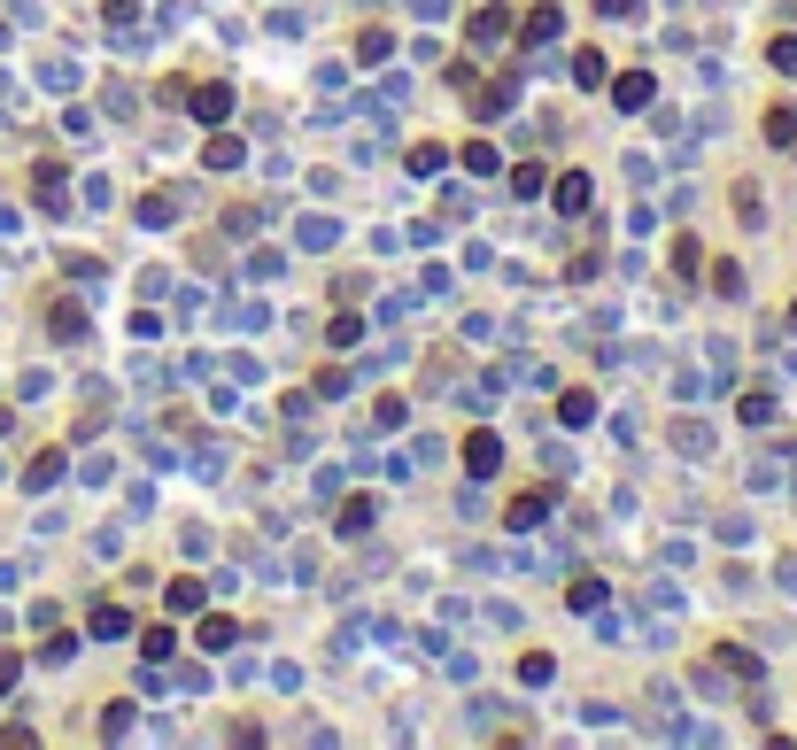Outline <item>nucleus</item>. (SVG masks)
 Here are the masks:
<instances>
[{
    "instance_id": "obj_2",
    "label": "nucleus",
    "mask_w": 797,
    "mask_h": 750,
    "mask_svg": "<svg viewBox=\"0 0 797 750\" xmlns=\"http://www.w3.org/2000/svg\"><path fill=\"white\" fill-rule=\"evenodd\" d=\"M194 116H202V124H225V116H233V86H194Z\"/></svg>"
},
{
    "instance_id": "obj_4",
    "label": "nucleus",
    "mask_w": 797,
    "mask_h": 750,
    "mask_svg": "<svg viewBox=\"0 0 797 750\" xmlns=\"http://www.w3.org/2000/svg\"><path fill=\"white\" fill-rule=\"evenodd\" d=\"M503 31H511V16H503V8H480L473 16V47H503Z\"/></svg>"
},
{
    "instance_id": "obj_9",
    "label": "nucleus",
    "mask_w": 797,
    "mask_h": 750,
    "mask_svg": "<svg viewBox=\"0 0 797 750\" xmlns=\"http://www.w3.org/2000/svg\"><path fill=\"white\" fill-rule=\"evenodd\" d=\"M643 101H650V78H643V70H635V78H620V109H643Z\"/></svg>"
},
{
    "instance_id": "obj_1",
    "label": "nucleus",
    "mask_w": 797,
    "mask_h": 750,
    "mask_svg": "<svg viewBox=\"0 0 797 750\" xmlns=\"http://www.w3.org/2000/svg\"><path fill=\"white\" fill-rule=\"evenodd\" d=\"M496 464H503V441H496V433H473V441H465V472H473V480H488Z\"/></svg>"
},
{
    "instance_id": "obj_6",
    "label": "nucleus",
    "mask_w": 797,
    "mask_h": 750,
    "mask_svg": "<svg viewBox=\"0 0 797 750\" xmlns=\"http://www.w3.org/2000/svg\"><path fill=\"white\" fill-rule=\"evenodd\" d=\"M558 209H565V217H581V209H589V178H565V186H558Z\"/></svg>"
},
{
    "instance_id": "obj_8",
    "label": "nucleus",
    "mask_w": 797,
    "mask_h": 750,
    "mask_svg": "<svg viewBox=\"0 0 797 750\" xmlns=\"http://www.w3.org/2000/svg\"><path fill=\"white\" fill-rule=\"evenodd\" d=\"M364 526H372V503H364V495H356V503H341V534H364Z\"/></svg>"
},
{
    "instance_id": "obj_3",
    "label": "nucleus",
    "mask_w": 797,
    "mask_h": 750,
    "mask_svg": "<svg viewBox=\"0 0 797 750\" xmlns=\"http://www.w3.org/2000/svg\"><path fill=\"white\" fill-rule=\"evenodd\" d=\"M240 155H248V147H240L233 132H217V140L202 147V163H209V171H240Z\"/></svg>"
},
{
    "instance_id": "obj_11",
    "label": "nucleus",
    "mask_w": 797,
    "mask_h": 750,
    "mask_svg": "<svg viewBox=\"0 0 797 750\" xmlns=\"http://www.w3.org/2000/svg\"><path fill=\"white\" fill-rule=\"evenodd\" d=\"M596 8H604V16H627V8H635V0H596Z\"/></svg>"
},
{
    "instance_id": "obj_5",
    "label": "nucleus",
    "mask_w": 797,
    "mask_h": 750,
    "mask_svg": "<svg viewBox=\"0 0 797 750\" xmlns=\"http://www.w3.org/2000/svg\"><path fill=\"white\" fill-rule=\"evenodd\" d=\"M558 31H565L558 8H534V16H527V39H534V47H542V39H558Z\"/></svg>"
},
{
    "instance_id": "obj_10",
    "label": "nucleus",
    "mask_w": 797,
    "mask_h": 750,
    "mask_svg": "<svg viewBox=\"0 0 797 750\" xmlns=\"http://www.w3.org/2000/svg\"><path fill=\"white\" fill-rule=\"evenodd\" d=\"M233 642V619H202V650H225Z\"/></svg>"
},
{
    "instance_id": "obj_7",
    "label": "nucleus",
    "mask_w": 797,
    "mask_h": 750,
    "mask_svg": "<svg viewBox=\"0 0 797 750\" xmlns=\"http://www.w3.org/2000/svg\"><path fill=\"white\" fill-rule=\"evenodd\" d=\"M542 511H550V503H542V495H519V503H511V526H519V534H527V526L542 519Z\"/></svg>"
}]
</instances>
